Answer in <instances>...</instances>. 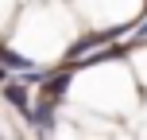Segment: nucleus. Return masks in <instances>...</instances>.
I'll return each mask as SVG.
<instances>
[{
	"label": "nucleus",
	"mask_w": 147,
	"mask_h": 140,
	"mask_svg": "<svg viewBox=\"0 0 147 140\" xmlns=\"http://www.w3.org/2000/svg\"><path fill=\"white\" fill-rule=\"evenodd\" d=\"M143 140H147V132H143Z\"/></svg>",
	"instance_id": "f257e3e1"
}]
</instances>
